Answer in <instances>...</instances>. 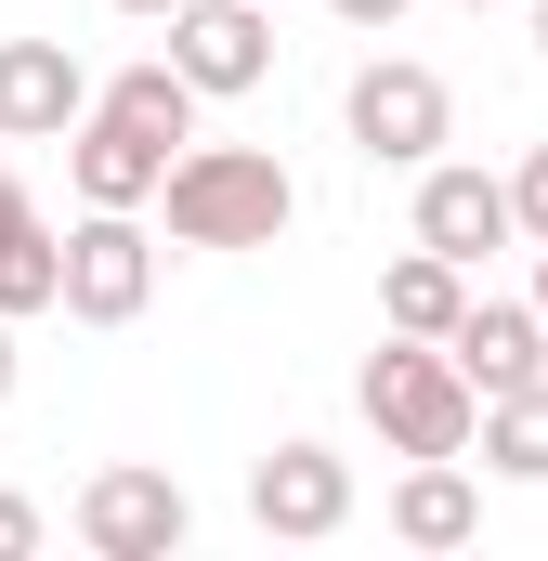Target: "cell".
Returning a JSON list of instances; mask_svg holds the SVG:
<instances>
[{
    "label": "cell",
    "mask_w": 548,
    "mask_h": 561,
    "mask_svg": "<svg viewBox=\"0 0 548 561\" xmlns=\"http://www.w3.org/2000/svg\"><path fill=\"white\" fill-rule=\"evenodd\" d=\"M157 209H170L183 249H274L300 222V183H287L274 144H183L157 170Z\"/></svg>",
    "instance_id": "obj_1"
},
{
    "label": "cell",
    "mask_w": 548,
    "mask_h": 561,
    "mask_svg": "<svg viewBox=\"0 0 548 561\" xmlns=\"http://www.w3.org/2000/svg\"><path fill=\"white\" fill-rule=\"evenodd\" d=\"M353 392H366V419H379V444H392V457H470L483 392L444 366V340H379Z\"/></svg>",
    "instance_id": "obj_2"
},
{
    "label": "cell",
    "mask_w": 548,
    "mask_h": 561,
    "mask_svg": "<svg viewBox=\"0 0 548 561\" xmlns=\"http://www.w3.org/2000/svg\"><path fill=\"white\" fill-rule=\"evenodd\" d=\"M340 131L366 144L379 170H418V157H444V131H457V92H444L418 53H366L353 92H340Z\"/></svg>",
    "instance_id": "obj_3"
},
{
    "label": "cell",
    "mask_w": 548,
    "mask_h": 561,
    "mask_svg": "<svg viewBox=\"0 0 548 561\" xmlns=\"http://www.w3.org/2000/svg\"><path fill=\"white\" fill-rule=\"evenodd\" d=\"M53 262H66V275H53V313H79V327H132L144 300H157V236H144V209H79Z\"/></svg>",
    "instance_id": "obj_4"
},
{
    "label": "cell",
    "mask_w": 548,
    "mask_h": 561,
    "mask_svg": "<svg viewBox=\"0 0 548 561\" xmlns=\"http://www.w3.org/2000/svg\"><path fill=\"white\" fill-rule=\"evenodd\" d=\"M183 536H196V496H183L170 470L118 457V470L79 483V549H92V561H170Z\"/></svg>",
    "instance_id": "obj_5"
},
{
    "label": "cell",
    "mask_w": 548,
    "mask_h": 561,
    "mask_svg": "<svg viewBox=\"0 0 548 561\" xmlns=\"http://www.w3.org/2000/svg\"><path fill=\"white\" fill-rule=\"evenodd\" d=\"M170 66L196 79V105L262 92L274 79V0H183V13H170Z\"/></svg>",
    "instance_id": "obj_6"
},
{
    "label": "cell",
    "mask_w": 548,
    "mask_h": 561,
    "mask_svg": "<svg viewBox=\"0 0 548 561\" xmlns=\"http://www.w3.org/2000/svg\"><path fill=\"white\" fill-rule=\"evenodd\" d=\"M249 523L262 536H340L353 523V457H327V444H274L262 470H249Z\"/></svg>",
    "instance_id": "obj_7"
},
{
    "label": "cell",
    "mask_w": 548,
    "mask_h": 561,
    "mask_svg": "<svg viewBox=\"0 0 548 561\" xmlns=\"http://www.w3.org/2000/svg\"><path fill=\"white\" fill-rule=\"evenodd\" d=\"M418 249H444L457 275L483 249H510V183L470 170V157H418Z\"/></svg>",
    "instance_id": "obj_8"
},
{
    "label": "cell",
    "mask_w": 548,
    "mask_h": 561,
    "mask_svg": "<svg viewBox=\"0 0 548 561\" xmlns=\"http://www.w3.org/2000/svg\"><path fill=\"white\" fill-rule=\"evenodd\" d=\"M79 105H92V79L66 39H0V144H66Z\"/></svg>",
    "instance_id": "obj_9"
},
{
    "label": "cell",
    "mask_w": 548,
    "mask_h": 561,
    "mask_svg": "<svg viewBox=\"0 0 548 561\" xmlns=\"http://www.w3.org/2000/svg\"><path fill=\"white\" fill-rule=\"evenodd\" d=\"M444 366H457L470 392H523V379H548V327H536V300H457Z\"/></svg>",
    "instance_id": "obj_10"
},
{
    "label": "cell",
    "mask_w": 548,
    "mask_h": 561,
    "mask_svg": "<svg viewBox=\"0 0 548 561\" xmlns=\"http://www.w3.org/2000/svg\"><path fill=\"white\" fill-rule=\"evenodd\" d=\"M66 170H79V209H157V170H170V144H144L132 118L79 105V131H66Z\"/></svg>",
    "instance_id": "obj_11"
},
{
    "label": "cell",
    "mask_w": 548,
    "mask_h": 561,
    "mask_svg": "<svg viewBox=\"0 0 548 561\" xmlns=\"http://www.w3.org/2000/svg\"><path fill=\"white\" fill-rule=\"evenodd\" d=\"M392 536H406V549H470V536H483V483H470L457 457H406V483H392Z\"/></svg>",
    "instance_id": "obj_12"
},
{
    "label": "cell",
    "mask_w": 548,
    "mask_h": 561,
    "mask_svg": "<svg viewBox=\"0 0 548 561\" xmlns=\"http://www.w3.org/2000/svg\"><path fill=\"white\" fill-rule=\"evenodd\" d=\"M92 105H105V118H132L144 144H196V79H183L170 53H144V66H118V79H105Z\"/></svg>",
    "instance_id": "obj_13"
},
{
    "label": "cell",
    "mask_w": 548,
    "mask_h": 561,
    "mask_svg": "<svg viewBox=\"0 0 548 561\" xmlns=\"http://www.w3.org/2000/svg\"><path fill=\"white\" fill-rule=\"evenodd\" d=\"M457 300H470V275H457L444 249H406V262L379 275V327H392V340H444Z\"/></svg>",
    "instance_id": "obj_14"
},
{
    "label": "cell",
    "mask_w": 548,
    "mask_h": 561,
    "mask_svg": "<svg viewBox=\"0 0 548 561\" xmlns=\"http://www.w3.org/2000/svg\"><path fill=\"white\" fill-rule=\"evenodd\" d=\"M470 444H483V470H496V483H548V379H523V392H483Z\"/></svg>",
    "instance_id": "obj_15"
},
{
    "label": "cell",
    "mask_w": 548,
    "mask_h": 561,
    "mask_svg": "<svg viewBox=\"0 0 548 561\" xmlns=\"http://www.w3.org/2000/svg\"><path fill=\"white\" fill-rule=\"evenodd\" d=\"M53 275H66V262H53V236H39V222H26V236H0V313H13V327H26V313H53Z\"/></svg>",
    "instance_id": "obj_16"
},
{
    "label": "cell",
    "mask_w": 548,
    "mask_h": 561,
    "mask_svg": "<svg viewBox=\"0 0 548 561\" xmlns=\"http://www.w3.org/2000/svg\"><path fill=\"white\" fill-rule=\"evenodd\" d=\"M510 236H523V249L548 236V144L523 157V170H510Z\"/></svg>",
    "instance_id": "obj_17"
},
{
    "label": "cell",
    "mask_w": 548,
    "mask_h": 561,
    "mask_svg": "<svg viewBox=\"0 0 548 561\" xmlns=\"http://www.w3.org/2000/svg\"><path fill=\"white\" fill-rule=\"evenodd\" d=\"M327 13H340V26H366V39H392V26H406V0H327Z\"/></svg>",
    "instance_id": "obj_18"
},
{
    "label": "cell",
    "mask_w": 548,
    "mask_h": 561,
    "mask_svg": "<svg viewBox=\"0 0 548 561\" xmlns=\"http://www.w3.org/2000/svg\"><path fill=\"white\" fill-rule=\"evenodd\" d=\"M39 549V510H26V496H0V561H26Z\"/></svg>",
    "instance_id": "obj_19"
},
{
    "label": "cell",
    "mask_w": 548,
    "mask_h": 561,
    "mask_svg": "<svg viewBox=\"0 0 548 561\" xmlns=\"http://www.w3.org/2000/svg\"><path fill=\"white\" fill-rule=\"evenodd\" d=\"M26 222H39V196H26V183L0 170V236H26Z\"/></svg>",
    "instance_id": "obj_20"
},
{
    "label": "cell",
    "mask_w": 548,
    "mask_h": 561,
    "mask_svg": "<svg viewBox=\"0 0 548 561\" xmlns=\"http://www.w3.org/2000/svg\"><path fill=\"white\" fill-rule=\"evenodd\" d=\"M0 405H13V313H0Z\"/></svg>",
    "instance_id": "obj_21"
},
{
    "label": "cell",
    "mask_w": 548,
    "mask_h": 561,
    "mask_svg": "<svg viewBox=\"0 0 548 561\" xmlns=\"http://www.w3.org/2000/svg\"><path fill=\"white\" fill-rule=\"evenodd\" d=\"M118 13H144V26H170V13H183V0H118Z\"/></svg>",
    "instance_id": "obj_22"
},
{
    "label": "cell",
    "mask_w": 548,
    "mask_h": 561,
    "mask_svg": "<svg viewBox=\"0 0 548 561\" xmlns=\"http://www.w3.org/2000/svg\"><path fill=\"white\" fill-rule=\"evenodd\" d=\"M536 327H548V236H536Z\"/></svg>",
    "instance_id": "obj_23"
},
{
    "label": "cell",
    "mask_w": 548,
    "mask_h": 561,
    "mask_svg": "<svg viewBox=\"0 0 548 561\" xmlns=\"http://www.w3.org/2000/svg\"><path fill=\"white\" fill-rule=\"evenodd\" d=\"M536 53H548V0H536Z\"/></svg>",
    "instance_id": "obj_24"
},
{
    "label": "cell",
    "mask_w": 548,
    "mask_h": 561,
    "mask_svg": "<svg viewBox=\"0 0 548 561\" xmlns=\"http://www.w3.org/2000/svg\"><path fill=\"white\" fill-rule=\"evenodd\" d=\"M457 13H496V0H457Z\"/></svg>",
    "instance_id": "obj_25"
}]
</instances>
